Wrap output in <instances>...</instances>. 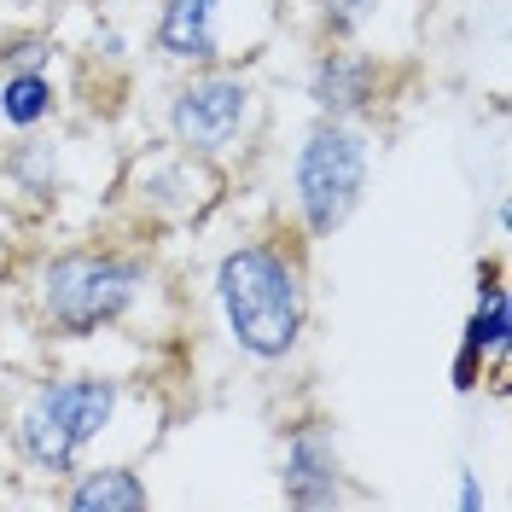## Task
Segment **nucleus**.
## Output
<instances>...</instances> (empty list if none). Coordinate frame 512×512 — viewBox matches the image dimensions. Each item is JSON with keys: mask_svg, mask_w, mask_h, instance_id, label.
<instances>
[{"mask_svg": "<svg viewBox=\"0 0 512 512\" xmlns=\"http://www.w3.org/2000/svg\"><path fill=\"white\" fill-rule=\"evenodd\" d=\"M216 303L233 344L256 361H286L309 326V268L303 245L251 239L216 262Z\"/></svg>", "mask_w": 512, "mask_h": 512, "instance_id": "nucleus-1", "label": "nucleus"}, {"mask_svg": "<svg viewBox=\"0 0 512 512\" xmlns=\"http://www.w3.org/2000/svg\"><path fill=\"white\" fill-rule=\"evenodd\" d=\"M146 286V256L99 251V245H76V251L47 256L41 268V315L53 320L70 338H88L99 326L123 320L134 309V297Z\"/></svg>", "mask_w": 512, "mask_h": 512, "instance_id": "nucleus-2", "label": "nucleus"}, {"mask_svg": "<svg viewBox=\"0 0 512 512\" xmlns=\"http://www.w3.org/2000/svg\"><path fill=\"white\" fill-rule=\"evenodd\" d=\"M367 175H373V140H367L350 117H320V123L303 134L297 163H291L303 233H309V239H332V233L361 210Z\"/></svg>", "mask_w": 512, "mask_h": 512, "instance_id": "nucleus-3", "label": "nucleus"}, {"mask_svg": "<svg viewBox=\"0 0 512 512\" xmlns=\"http://www.w3.org/2000/svg\"><path fill=\"white\" fill-rule=\"evenodd\" d=\"M245 117H251V88H245V76H227V70H198L169 99V134L187 158L227 152L239 140Z\"/></svg>", "mask_w": 512, "mask_h": 512, "instance_id": "nucleus-4", "label": "nucleus"}, {"mask_svg": "<svg viewBox=\"0 0 512 512\" xmlns=\"http://www.w3.org/2000/svg\"><path fill=\"white\" fill-rule=\"evenodd\" d=\"M280 489H286L291 507H338L344 495V454H338V437L326 419H309V425H291L286 454H280Z\"/></svg>", "mask_w": 512, "mask_h": 512, "instance_id": "nucleus-5", "label": "nucleus"}, {"mask_svg": "<svg viewBox=\"0 0 512 512\" xmlns=\"http://www.w3.org/2000/svg\"><path fill=\"white\" fill-rule=\"evenodd\" d=\"M309 99L320 117H373L384 99V64L373 53H350V47H326L309 70Z\"/></svg>", "mask_w": 512, "mask_h": 512, "instance_id": "nucleus-6", "label": "nucleus"}, {"mask_svg": "<svg viewBox=\"0 0 512 512\" xmlns=\"http://www.w3.org/2000/svg\"><path fill=\"white\" fill-rule=\"evenodd\" d=\"M478 309L466 315L460 332V355H454V390H472L478 384L483 355H507L512 344V309H507V280H501V256L478 262Z\"/></svg>", "mask_w": 512, "mask_h": 512, "instance_id": "nucleus-7", "label": "nucleus"}, {"mask_svg": "<svg viewBox=\"0 0 512 512\" xmlns=\"http://www.w3.org/2000/svg\"><path fill=\"white\" fill-rule=\"evenodd\" d=\"M41 414L59 425L64 437L76 448H88L111 425V414H117V379H99V373H76V379H47L35 384L30 396Z\"/></svg>", "mask_w": 512, "mask_h": 512, "instance_id": "nucleus-8", "label": "nucleus"}, {"mask_svg": "<svg viewBox=\"0 0 512 512\" xmlns=\"http://www.w3.org/2000/svg\"><path fill=\"white\" fill-rule=\"evenodd\" d=\"M158 53L181 64H216V0H163L158 12Z\"/></svg>", "mask_w": 512, "mask_h": 512, "instance_id": "nucleus-9", "label": "nucleus"}, {"mask_svg": "<svg viewBox=\"0 0 512 512\" xmlns=\"http://www.w3.org/2000/svg\"><path fill=\"white\" fill-rule=\"evenodd\" d=\"M70 478L76 483L64 489V507H76V512H146L152 507V489L128 466H94V472H70Z\"/></svg>", "mask_w": 512, "mask_h": 512, "instance_id": "nucleus-10", "label": "nucleus"}, {"mask_svg": "<svg viewBox=\"0 0 512 512\" xmlns=\"http://www.w3.org/2000/svg\"><path fill=\"white\" fill-rule=\"evenodd\" d=\"M12 448L30 460L35 472H47V478H70V472H76V460H82V448L70 443V437H64L59 425L35 408V402L18 414V425H12Z\"/></svg>", "mask_w": 512, "mask_h": 512, "instance_id": "nucleus-11", "label": "nucleus"}, {"mask_svg": "<svg viewBox=\"0 0 512 512\" xmlns=\"http://www.w3.org/2000/svg\"><path fill=\"white\" fill-rule=\"evenodd\" d=\"M0 175L18 192H30V198H53V192H59V146L41 140V134H30V140H18L12 152H0Z\"/></svg>", "mask_w": 512, "mask_h": 512, "instance_id": "nucleus-12", "label": "nucleus"}, {"mask_svg": "<svg viewBox=\"0 0 512 512\" xmlns=\"http://www.w3.org/2000/svg\"><path fill=\"white\" fill-rule=\"evenodd\" d=\"M0 117L6 128H35L53 117V82L47 70H6L0 82Z\"/></svg>", "mask_w": 512, "mask_h": 512, "instance_id": "nucleus-13", "label": "nucleus"}, {"mask_svg": "<svg viewBox=\"0 0 512 512\" xmlns=\"http://www.w3.org/2000/svg\"><path fill=\"white\" fill-rule=\"evenodd\" d=\"M315 6H320V30L332 35V41H344L350 30H361L373 18L379 0H315Z\"/></svg>", "mask_w": 512, "mask_h": 512, "instance_id": "nucleus-14", "label": "nucleus"}, {"mask_svg": "<svg viewBox=\"0 0 512 512\" xmlns=\"http://www.w3.org/2000/svg\"><path fill=\"white\" fill-rule=\"evenodd\" d=\"M53 53V41H41V35H24V41H12L6 47V70H41Z\"/></svg>", "mask_w": 512, "mask_h": 512, "instance_id": "nucleus-15", "label": "nucleus"}, {"mask_svg": "<svg viewBox=\"0 0 512 512\" xmlns=\"http://www.w3.org/2000/svg\"><path fill=\"white\" fill-rule=\"evenodd\" d=\"M454 507H460V512H478L483 507V489H478L472 472H460V495H454Z\"/></svg>", "mask_w": 512, "mask_h": 512, "instance_id": "nucleus-16", "label": "nucleus"}]
</instances>
